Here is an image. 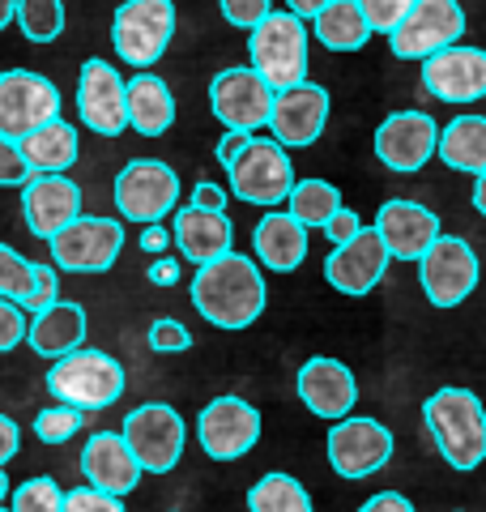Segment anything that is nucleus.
I'll return each mask as SVG.
<instances>
[{
    "label": "nucleus",
    "instance_id": "obj_1",
    "mask_svg": "<svg viewBox=\"0 0 486 512\" xmlns=\"http://www.w3.org/2000/svg\"><path fill=\"white\" fill-rule=\"evenodd\" d=\"M265 274L252 256L226 252L209 261L192 278V308H197L214 329H248L265 312Z\"/></svg>",
    "mask_w": 486,
    "mask_h": 512
},
{
    "label": "nucleus",
    "instance_id": "obj_2",
    "mask_svg": "<svg viewBox=\"0 0 486 512\" xmlns=\"http://www.w3.org/2000/svg\"><path fill=\"white\" fill-rule=\"evenodd\" d=\"M423 423L452 470L465 474L486 461V406L474 389L448 384V389L431 393L423 406Z\"/></svg>",
    "mask_w": 486,
    "mask_h": 512
},
{
    "label": "nucleus",
    "instance_id": "obj_3",
    "mask_svg": "<svg viewBox=\"0 0 486 512\" xmlns=\"http://www.w3.org/2000/svg\"><path fill=\"white\" fill-rule=\"evenodd\" d=\"M47 393L56 397V406H73L81 414L107 410V406H116V397L124 393V367H120V359H111L107 350L81 346L47 367Z\"/></svg>",
    "mask_w": 486,
    "mask_h": 512
},
{
    "label": "nucleus",
    "instance_id": "obj_4",
    "mask_svg": "<svg viewBox=\"0 0 486 512\" xmlns=\"http://www.w3.org/2000/svg\"><path fill=\"white\" fill-rule=\"evenodd\" d=\"M248 56H252V73L261 77L273 94L303 86L307 82V26L295 13L273 9L269 18L252 30Z\"/></svg>",
    "mask_w": 486,
    "mask_h": 512
},
{
    "label": "nucleus",
    "instance_id": "obj_5",
    "mask_svg": "<svg viewBox=\"0 0 486 512\" xmlns=\"http://www.w3.org/2000/svg\"><path fill=\"white\" fill-rule=\"evenodd\" d=\"M175 35V5L171 0H124L111 18V47L124 64L150 73V64L167 52Z\"/></svg>",
    "mask_w": 486,
    "mask_h": 512
},
{
    "label": "nucleus",
    "instance_id": "obj_6",
    "mask_svg": "<svg viewBox=\"0 0 486 512\" xmlns=\"http://www.w3.org/2000/svg\"><path fill=\"white\" fill-rule=\"evenodd\" d=\"M124 444L133 448L137 466L145 474H167L180 466L184 444H188V427L180 419V410L167 402H145L137 410H128V419L120 427Z\"/></svg>",
    "mask_w": 486,
    "mask_h": 512
},
{
    "label": "nucleus",
    "instance_id": "obj_7",
    "mask_svg": "<svg viewBox=\"0 0 486 512\" xmlns=\"http://www.w3.org/2000/svg\"><path fill=\"white\" fill-rule=\"evenodd\" d=\"M231 192L248 205H282L295 188V167H290V154L278 146V141H265V137H248V146L239 150V158L231 167Z\"/></svg>",
    "mask_w": 486,
    "mask_h": 512
},
{
    "label": "nucleus",
    "instance_id": "obj_8",
    "mask_svg": "<svg viewBox=\"0 0 486 512\" xmlns=\"http://www.w3.org/2000/svg\"><path fill=\"white\" fill-rule=\"evenodd\" d=\"M47 248H52V261L64 274H107L124 248V227L116 218L81 214L47 239Z\"/></svg>",
    "mask_w": 486,
    "mask_h": 512
},
{
    "label": "nucleus",
    "instance_id": "obj_9",
    "mask_svg": "<svg viewBox=\"0 0 486 512\" xmlns=\"http://www.w3.org/2000/svg\"><path fill=\"white\" fill-rule=\"evenodd\" d=\"M111 197H116L120 218L141 222V227H158L180 201V175L167 163H158V158H137V163H128L116 175Z\"/></svg>",
    "mask_w": 486,
    "mask_h": 512
},
{
    "label": "nucleus",
    "instance_id": "obj_10",
    "mask_svg": "<svg viewBox=\"0 0 486 512\" xmlns=\"http://www.w3.org/2000/svg\"><path fill=\"white\" fill-rule=\"evenodd\" d=\"M60 120V90L35 69L0 73V137L26 141L35 128Z\"/></svg>",
    "mask_w": 486,
    "mask_h": 512
},
{
    "label": "nucleus",
    "instance_id": "obj_11",
    "mask_svg": "<svg viewBox=\"0 0 486 512\" xmlns=\"http://www.w3.org/2000/svg\"><path fill=\"white\" fill-rule=\"evenodd\" d=\"M418 282L435 308H457L478 286V256L461 235H440L418 256Z\"/></svg>",
    "mask_w": 486,
    "mask_h": 512
},
{
    "label": "nucleus",
    "instance_id": "obj_12",
    "mask_svg": "<svg viewBox=\"0 0 486 512\" xmlns=\"http://www.w3.org/2000/svg\"><path fill=\"white\" fill-rule=\"evenodd\" d=\"M465 35V9L457 0H414L405 22L388 35L397 60H431L435 52L461 43Z\"/></svg>",
    "mask_w": 486,
    "mask_h": 512
},
{
    "label": "nucleus",
    "instance_id": "obj_13",
    "mask_svg": "<svg viewBox=\"0 0 486 512\" xmlns=\"http://www.w3.org/2000/svg\"><path fill=\"white\" fill-rule=\"evenodd\" d=\"M197 440L205 448V457L239 461L261 440V410L243 402V397H214L197 419Z\"/></svg>",
    "mask_w": 486,
    "mask_h": 512
},
{
    "label": "nucleus",
    "instance_id": "obj_14",
    "mask_svg": "<svg viewBox=\"0 0 486 512\" xmlns=\"http://www.w3.org/2000/svg\"><path fill=\"white\" fill-rule=\"evenodd\" d=\"M77 116L90 133L99 137H120L128 128V94L124 77L116 64L107 60H86L77 73Z\"/></svg>",
    "mask_w": 486,
    "mask_h": 512
},
{
    "label": "nucleus",
    "instance_id": "obj_15",
    "mask_svg": "<svg viewBox=\"0 0 486 512\" xmlns=\"http://www.w3.org/2000/svg\"><path fill=\"white\" fill-rule=\"evenodd\" d=\"M209 107H214V116L226 124V133L252 137V128L269 124L273 90L252 69L235 64V69H222L214 82H209Z\"/></svg>",
    "mask_w": 486,
    "mask_h": 512
},
{
    "label": "nucleus",
    "instance_id": "obj_16",
    "mask_svg": "<svg viewBox=\"0 0 486 512\" xmlns=\"http://www.w3.org/2000/svg\"><path fill=\"white\" fill-rule=\"evenodd\" d=\"M393 457V431L380 419H342L329 431V466L342 478H371Z\"/></svg>",
    "mask_w": 486,
    "mask_h": 512
},
{
    "label": "nucleus",
    "instance_id": "obj_17",
    "mask_svg": "<svg viewBox=\"0 0 486 512\" xmlns=\"http://www.w3.org/2000/svg\"><path fill=\"white\" fill-rule=\"evenodd\" d=\"M376 158L388 171H423V163L440 146V124H435L427 111H393L380 128H376Z\"/></svg>",
    "mask_w": 486,
    "mask_h": 512
},
{
    "label": "nucleus",
    "instance_id": "obj_18",
    "mask_svg": "<svg viewBox=\"0 0 486 512\" xmlns=\"http://www.w3.org/2000/svg\"><path fill=\"white\" fill-rule=\"evenodd\" d=\"M423 86L440 103H478L486 99V52L482 47L452 43L423 60Z\"/></svg>",
    "mask_w": 486,
    "mask_h": 512
},
{
    "label": "nucleus",
    "instance_id": "obj_19",
    "mask_svg": "<svg viewBox=\"0 0 486 512\" xmlns=\"http://www.w3.org/2000/svg\"><path fill=\"white\" fill-rule=\"evenodd\" d=\"M324 120H329V90L324 86L303 82V86H290L282 94H273L269 128H273V141H278L282 150L312 146V141L320 137Z\"/></svg>",
    "mask_w": 486,
    "mask_h": 512
},
{
    "label": "nucleus",
    "instance_id": "obj_20",
    "mask_svg": "<svg viewBox=\"0 0 486 512\" xmlns=\"http://www.w3.org/2000/svg\"><path fill=\"white\" fill-rule=\"evenodd\" d=\"M295 389L303 397V406L316 414V419H329V423H342L350 419L354 402H359V380H354V372L342 363V359H307L299 367V380Z\"/></svg>",
    "mask_w": 486,
    "mask_h": 512
},
{
    "label": "nucleus",
    "instance_id": "obj_21",
    "mask_svg": "<svg viewBox=\"0 0 486 512\" xmlns=\"http://www.w3.org/2000/svg\"><path fill=\"white\" fill-rule=\"evenodd\" d=\"M388 261H393V256H388V248H384V239L376 235V227H363L359 235L350 239V244H337L329 252V261H324V278H329L333 291L359 299V295H367L371 286L384 278Z\"/></svg>",
    "mask_w": 486,
    "mask_h": 512
},
{
    "label": "nucleus",
    "instance_id": "obj_22",
    "mask_svg": "<svg viewBox=\"0 0 486 512\" xmlns=\"http://www.w3.org/2000/svg\"><path fill=\"white\" fill-rule=\"evenodd\" d=\"M81 474H86V487L124 500V495L137 491L145 470L137 466L133 448L124 444L120 431H94L86 440V448H81Z\"/></svg>",
    "mask_w": 486,
    "mask_h": 512
},
{
    "label": "nucleus",
    "instance_id": "obj_23",
    "mask_svg": "<svg viewBox=\"0 0 486 512\" xmlns=\"http://www.w3.org/2000/svg\"><path fill=\"white\" fill-rule=\"evenodd\" d=\"M22 214L39 239H52L81 218V188L69 175H30L22 184Z\"/></svg>",
    "mask_w": 486,
    "mask_h": 512
},
{
    "label": "nucleus",
    "instance_id": "obj_24",
    "mask_svg": "<svg viewBox=\"0 0 486 512\" xmlns=\"http://www.w3.org/2000/svg\"><path fill=\"white\" fill-rule=\"evenodd\" d=\"M376 235L384 239L388 256L397 261H418L435 239H440V218L418 201H384L376 214Z\"/></svg>",
    "mask_w": 486,
    "mask_h": 512
},
{
    "label": "nucleus",
    "instance_id": "obj_25",
    "mask_svg": "<svg viewBox=\"0 0 486 512\" xmlns=\"http://www.w3.org/2000/svg\"><path fill=\"white\" fill-rule=\"evenodd\" d=\"M26 342H30V350H35L39 359L73 355V350H81V342H86V308H81V303H69V299L52 303L47 312L30 316Z\"/></svg>",
    "mask_w": 486,
    "mask_h": 512
},
{
    "label": "nucleus",
    "instance_id": "obj_26",
    "mask_svg": "<svg viewBox=\"0 0 486 512\" xmlns=\"http://www.w3.org/2000/svg\"><path fill=\"white\" fill-rule=\"evenodd\" d=\"M171 239H175V248L184 252V261H197V269H201V265L231 252L235 231H231V218L226 214H209V210H192V205H184V210L175 214Z\"/></svg>",
    "mask_w": 486,
    "mask_h": 512
},
{
    "label": "nucleus",
    "instance_id": "obj_27",
    "mask_svg": "<svg viewBox=\"0 0 486 512\" xmlns=\"http://www.w3.org/2000/svg\"><path fill=\"white\" fill-rule=\"evenodd\" d=\"M252 248H256V261L269 265L273 274H290V269H299L303 256H307V227L282 210H269L261 222H256Z\"/></svg>",
    "mask_w": 486,
    "mask_h": 512
},
{
    "label": "nucleus",
    "instance_id": "obj_28",
    "mask_svg": "<svg viewBox=\"0 0 486 512\" xmlns=\"http://www.w3.org/2000/svg\"><path fill=\"white\" fill-rule=\"evenodd\" d=\"M124 94H128V124L141 137H162L175 124V99L158 73H137L133 82H124Z\"/></svg>",
    "mask_w": 486,
    "mask_h": 512
},
{
    "label": "nucleus",
    "instance_id": "obj_29",
    "mask_svg": "<svg viewBox=\"0 0 486 512\" xmlns=\"http://www.w3.org/2000/svg\"><path fill=\"white\" fill-rule=\"evenodd\" d=\"M18 150H22V158H26L30 175H64V171L77 163L81 141H77V128H73V124L52 120V124L35 128V133H30L26 141H18Z\"/></svg>",
    "mask_w": 486,
    "mask_h": 512
},
{
    "label": "nucleus",
    "instance_id": "obj_30",
    "mask_svg": "<svg viewBox=\"0 0 486 512\" xmlns=\"http://www.w3.org/2000/svg\"><path fill=\"white\" fill-rule=\"evenodd\" d=\"M435 154H440L452 171L482 175L486 171V116H457L452 124H444Z\"/></svg>",
    "mask_w": 486,
    "mask_h": 512
},
{
    "label": "nucleus",
    "instance_id": "obj_31",
    "mask_svg": "<svg viewBox=\"0 0 486 512\" xmlns=\"http://www.w3.org/2000/svg\"><path fill=\"white\" fill-rule=\"evenodd\" d=\"M312 30H316L320 47H329V52H359L371 39V26L354 0H329L312 18Z\"/></svg>",
    "mask_w": 486,
    "mask_h": 512
},
{
    "label": "nucleus",
    "instance_id": "obj_32",
    "mask_svg": "<svg viewBox=\"0 0 486 512\" xmlns=\"http://www.w3.org/2000/svg\"><path fill=\"white\" fill-rule=\"evenodd\" d=\"M248 512H316V508H312V495H307V487L299 478L273 470L261 478V483H252Z\"/></svg>",
    "mask_w": 486,
    "mask_h": 512
},
{
    "label": "nucleus",
    "instance_id": "obj_33",
    "mask_svg": "<svg viewBox=\"0 0 486 512\" xmlns=\"http://www.w3.org/2000/svg\"><path fill=\"white\" fill-rule=\"evenodd\" d=\"M290 218L303 222V227H324L337 210H342V192H337L329 180H295L290 188Z\"/></svg>",
    "mask_w": 486,
    "mask_h": 512
},
{
    "label": "nucleus",
    "instance_id": "obj_34",
    "mask_svg": "<svg viewBox=\"0 0 486 512\" xmlns=\"http://www.w3.org/2000/svg\"><path fill=\"white\" fill-rule=\"evenodd\" d=\"M13 22L22 26L30 43H52L64 30V0H18Z\"/></svg>",
    "mask_w": 486,
    "mask_h": 512
},
{
    "label": "nucleus",
    "instance_id": "obj_35",
    "mask_svg": "<svg viewBox=\"0 0 486 512\" xmlns=\"http://www.w3.org/2000/svg\"><path fill=\"white\" fill-rule=\"evenodd\" d=\"M30 291H35V265H30L18 248L0 244V299L18 303V308L26 312Z\"/></svg>",
    "mask_w": 486,
    "mask_h": 512
},
{
    "label": "nucleus",
    "instance_id": "obj_36",
    "mask_svg": "<svg viewBox=\"0 0 486 512\" xmlns=\"http://www.w3.org/2000/svg\"><path fill=\"white\" fill-rule=\"evenodd\" d=\"M9 512H64V491L56 478H26L22 487L9 491Z\"/></svg>",
    "mask_w": 486,
    "mask_h": 512
},
{
    "label": "nucleus",
    "instance_id": "obj_37",
    "mask_svg": "<svg viewBox=\"0 0 486 512\" xmlns=\"http://www.w3.org/2000/svg\"><path fill=\"white\" fill-rule=\"evenodd\" d=\"M81 431V410L73 406H47L35 414V436L43 444H69Z\"/></svg>",
    "mask_w": 486,
    "mask_h": 512
},
{
    "label": "nucleus",
    "instance_id": "obj_38",
    "mask_svg": "<svg viewBox=\"0 0 486 512\" xmlns=\"http://www.w3.org/2000/svg\"><path fill=\"white\" fill-rule=\"evenodd\" d=\"M359 13L367 18L371 35H393V30L405 22V13L414 9V0H354Z\"/></svg>",
    "mask_w": 486,
    "mask_h": 512
},
{
    "label": "nucleus",
    "instance_id": "obj_39",
    "mask_svg": "<svg viewBox=\"0 0 486 512\" xmlns=\"http://www.w3.org/2000/svg\"><path fill=\"white\" fill-rule=\"evenodd\" d=\"M218 9H222V18H226V22L239 26V30H248V35H252V30L273 13L269 0H218Z\"/></svg>",
    "mask_w": 486,
    "mask_h": 512
},
{
    "label": "nucleus",
    "instance_id": "obj_40",
    "mask_svg": "<svg viewBox=\"0 0 486 512\" xmlns=\"http://www.w3.org/2000/svg\"><path fill=\"white\" fill-rule=\"evenodd\" d=\"M64 512H128L124 500L107 491H94V487H73L64 491Z\"/></svg>",
    "mask_w": 486,
    "mask_h": 512
},
{
    "label": "nucleus",
    "instance_id": "obj_41",
    "mask_svg": "<svg viewBox=\"0 0 486 512\" xmlns=\"http://www.w3.org/2000/svg\"><path fill=\"white\" fill-rule=\"evenodd\" d=\"M26 329H30V316L18 308V303L0 299V355L18 350L26 342Z\"/></svg>",
    "mask_w": 486,
    "mask_h": 512
},
{
    "label": "nucleus",
    "instance_id": "obj_42",
    "mask_svg": "<svg viewBox=\"0 0 486 512\" xmlns=\"http://www.w3.org/2000/svg\"><path fill=\"white\" fill-rule=\"evenodd\" d=\"M52 303H60V269L56 265H35V291H30L26 312L39 316V312L52 308Z\"/></svg>",
    "mask_w": 486,
    "mask_h": 512
},
{
    "label": "nucleus",
    "instance_id": "obj_43",
    "mask_svg": "<svg viewBox=\"0 0 486 512\" xmlns=\"http://www.w3.org/2000/svg\"><path fill=\"white\" fill-rule=\"evenodd\" d=\"M150 346L158 350V355H175V350H188L192 346V333L180 325V320L158 316L154 325H150Z\"/></svg>",
    "mask_w": 486,
    "mask_h": 512
},
{
    "label": "nucleus",
    "instance_id": "obj_44",
    "mask_svg": "<svg viewBox=\"0 0 486 512\" xmlns=\"http://www.w3.org/2000/svg\"><path fill=\"white\" fill-rule=\"evenodd\" d=\"M30 180V167H26V158L18 150V141H5L0 137V188H9V184H26Z\"/></svg>",
    "mask_w": 486,
    "mask_h": 512
},
{
    "label": "nucleus",
    "instance_id": "obj_45",
    "mask_svg": "<svg viewBox=\"0 0 486 512\" xmlns=\"http://www.w3.org/2000/svg\"><path fill=\"white\" fill-rule=\"evenodd\" d=\"M359 231H363V222H359V214H354V210H346V205H342V210H337L329 222H324V235H329L333 244H350V239L359 235Z\"/></svg>",
    "mask_w": 486,
    "mask_h": 512
},
{
    "label": "nucleus",
    "instance_id": "obj_46",
    "mask_svg": "<svg viewBox=\"0 0 486 512\" xmlns=\"http://www.w3.org/2000/svg\"><path fill=\"white\" fill-rule=\"evenodd\" d=\"M192 210H209V214H226V188L214 180H201L192 188Z\"/></svg>",
    "mask_w": 486,
    "mask_h": 512
},
{
    "label": "nucleus",
    "instance_id": "obj_47",
    "mask_svg": "<svg viewBox=\"0 0 486 512\" xmlns=\"http://www.w3.org/2000/svg\"><path fill=\"white\" fill-rule=\"evenodd\" d=\"M18 448H22V431H18V423H13L9 414H0V466H9V461L18 457Z\"/></svg>",
    "mask_w": 486,
    "mask_h": 512
},
{
    "label": "nucleus",
    "instance_id": "obj_48",
    "mask_svg": "<svg viewBox=\"0 0 486 512\" xmlns=\"http://www.w3.org/2000/svg\"><path fill=\"white\" fill-rule=\"evenodd\" d=\"M359 512H414V504L405 500L401 491H380V495H371Z\"/></svg>",
    "mask_w": 486,
    "mask_h": 512
},
{
    "label": "nucleus",
    "instance_id": "obj_49",
    "mask_svg": "<svg viewBox=\"0 0 486 512\" xmlns=\"http://www.w3.org/2000/svg\"><path fill=\"white\" fill-rule=\"evenodd\" d=\"M150 282H154V286H175V282H180V261H171V256L154 261V265H150Z\"/></svg>",
    "mask_w": 486,
    "mask_h": 512
},
{
    "label": "nucleus",
    "instance_id": "obj_50",
    "mask_svg": "<svg viewBox=\"0 0 486 512\" xmlns=\"http://www.w3.org/2000/svg\"><path fill=\"white\" fill-rule=\"evenodd\" d=\"M137 244H141V252L158 256V252H167V244H171V231H167V227H145Z\"/></svg>",
    "mask_w": 486,
    "mask_h": 512
},
{
    "label": "nucleus",
    "instance_id": "obj_51",
    "mask_svg": "<svg viewBox=\"0 0 486 512\" xmlns=\"http://www.w3.org/2000/svg\"><path fill=\"white\" fill-rule=\"evenodd\" d=\"M243 146H248V133H226V137L218 141V163H222V167H231Z\"/></svg>",
    "mask_w": 486,
    "mask_h": 512
},
{
    "label": "nucleus",
    "instance_id": "obj_52",
    "mask_svg": "<svg viewBox=\"0 0 486 512\" xmlns=\"http://www.w3.org/2000/svg\"><path fill=\"white\" fill-rule=\"evenodd\" d=\"M324 5H329V0H286V13H295L299 22H307V18H316Z\"/></svg>",
    "mask_w": 486,
    "mask_h": 512
},
{
    "label": "nucleus",
    "instance_id": "obj_53",
    "mask_svg": "<svg viewBox=\"0 0 486 512\" xmlns=\"http://www.w3.org/2000/svg\"><path fill=\"white\" fill-rule=\"evenodd\" d=\"M474 210L486 218V171H482V175H474Z\"/></svg>",
    "mask_w": 486,
    "mask_h": 512
},
{
    "label": "nucleus",
    "instance_id": "obj_54",
    "mask_svg": "<svg viewBox=\"0 0 486 512\" xmlns=\"http://www.w3.org/2000/svg\"><path fill=\"white\" fill-rule=\"evenodd\" d=\"M13 13H18V0H0V30L13 22Z\"/></svg>",
    "mask_w": 486,
    "mask_h": 512
},
{
    "label": "nucleus",
    "instance_id": "obj_55",
    "mask_svg": "<svg viewBox=\"0 0 486 512\" xmlns=\"http://www.w3.org/2000/svg\"><path fill=\"white\" fill-rule=\"evenodd\" d=\"M5 500H9V478H5V466H0V508H5Z\"/></svg>",
    "mask_w": 486,
    "mask_h": 512
},
{
    "label": "nucleus",
    "instance_id": "obj_56",
    "mask_svg": "<svg viewBox=\"0 0 486 512\" xmlns=\"http://www.w3.org/2000/svg\"><path fill=\"white\" fill-rule=\"evenodd\" d=\"M0 512H9V508H0Z\"/></svg>",
    "mask_w": 486,
    "mask_h": 512
}]
</instances>
